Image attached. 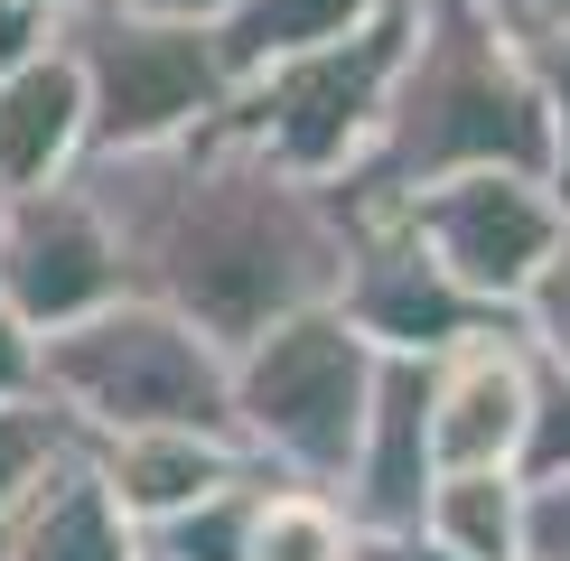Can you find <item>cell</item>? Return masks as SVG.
<instances>
[{"label":"cell","instance_id":"6da1fadb","mask_svg":"<svg viewBox=\"0 0 570 561\" xmlns=\"http://www.w3.org/2000/svg\"><path fill=\"white\" fill-rule=\"evenodd\" d=\"M76 178L122 244V291L169 299L225 356L308 299H337V272L355 244L346 197L327 178L263 159L225 122V104L178 140L85 150Z\"/></svg>","mask_w":570,"mask_h":561},{"label":"cell","instance_id":"7a4b0ae2","mask_svg":"<svg viewBox=\"0 0 570 561\" xmlns=\"http://www.w3.org/2000/svg\"><path fill=\"white\" fill-rule=\"evenodd\" d=\"M449 169L552 178V112H542L524 29L505 19V0H412L384 122L337 187L346 197H412Z\"/></svg>","mask_w":570,"mask_h":561},{"label":"cell","instance_id":"3957f363","mask_svg":"<svg viewBox=\"0 0 570 561\" xmlns=\"http://www.w3.org/2000/svg\"><path fill=\"white\" fill-rule=\"evenodd\" d=\"M38 403H57L76 431L187 421V431L234 440V356L206 327H187L169 299L112 291L104 309L38 337Z\"/></svg>","mask_w":570,"mask_h":561},{"label":"cell","instance_id":"277c9868","mask_svg":"<svg viewBox=\"0 0 570 561\" xmlns=\"http://www.w3.org/2000/svg\"><path fill=\"white\" fill-rule=\"evenodd\" d=\"M374 365H384V346L337 299H308V309L272 318L263 337L234 346V440L253 450V468L308 478L337 496L355 440H365Z\"/></svg>","mask_w":570,"mask_h":561},{"label":"cell","instance_id":"5b68a950","mask_svg":"<svg viewBox=\"0 0 570 561\" xmlns=\"http://www.w3.org/2000/svg\"><path fill=\"white\" fill-rule=\"evenodd\" d=\"M402 38H412V0H384V10H365L355 29L299 47V57L263 66V76H244V85L225 94V122L244 131L263 159L337 187L355 159H365L374 122H384Z\"/></svg>","mask_w":570,"mask_h":561},{"label":"cell","instance_id":"8992f818","mask_svg":"<svg viewBox=\"0 0 570 561\" xmlns=\"http://www.w3.org/2000/svg\"><path fill=\"white\" fill-rule=\"evenodd\" d=\"M57 47L85 76L94 150H140V140H178L234 94L216 29L197 19H159L131 0H57Z\"/></svg>","mask_w":570,"mask_h":561},{"label":"cell","instance_id":"52a82bcc","mask_svg":"<svg viewBox=\"0 0 570 561\" xmlns=\"http://www.w3.org/2000/svg\"><path fill=\"white\" fill-rule=\"evenodd\" d=\"M402 225L421 234V253L459 280L468 299H487V309H524V291L542 280V263L561 253L570 234V206L561 187L542 169H449L431 187H412V197H393Z\"/></svg>","mask_w":570,"mask_h":561},{"label":"cell","instance_id":"ba28073f","mask_svg":"<svg viewBox=\"0 0 570 561\" xmlns=\"http://www.w3.org/2000/svg\"><path fill=\"white\" fill-rule=\"evenodd\" d=\"M346 216H355V244H346V272H337V309L365 327L384 356H440L449 337L505 318V309H487V299H468L459 280L421 253V234L402 225L393 197H346Z\"/></svg>","mask_w":570,"mask_h":561},{"label":"cell","instance_id":"9c48e42d","mask_svg":"<svg viewBox=\"0 0 570 561\" xmlns=\"http://www.w3.org/2000/svg\"><path fill=\"white\" fill-rule=\"evenodd\" d=\"M122 291V244H112L104 206L85 197V178H47L0 197V299L38 327H66Z\"/></svg>","mask_w":570,"mask_h":561},{"label":"cell","instance_id":"30bf717a","mask_svg":"<svg viewBox=\"0 0 570 561\" xmlns=\"http://www.w3.org/2000/svg\"><path fill=\"white\" fill-rule=\"evenodd\" d=\"M533 346L514 318L468 327L431 356V450L440 468H514L533 421Z\"/></svg>","mask_w":570,"mask_h":561},{"label":"cell","instance_id":"8fae6325","mask_svg":"<svg viewBox=\"0 0 570 561\" xmlns=\"http://www.w3.org/2000/svg\"><path fill=\"white\" fill-rule=\"evenodd\" d=\"M440 478V450H431V356H384L374 365V403H365V440H355L346 478H337V505L355 533H393V524H421V496Z\"/></svg>","mask_w":570,"mask_h":561},{"label":"cell","instance_id":"7c38bea8","mask_svg":"<svg viewBox=\"0 0 570 561\" xmlns=\"http://www.w3.org/2000/svg\"><path fill=\"white\" fill-rule=\"evenodd\" d=\"M76 450L94 459V478L112 486V505L131 514L140 533L159 514L216 496L225 478H253V450L225 431H187V421H140V431H76Z\"/></svg>","mask_w":570,"mask_h":561},{"label":"cell","instance_id":"4fadbf2b","mask_svg":"<svg viewBox=\"0 0 570 561\" xmlns=\"http://www.w3.org/2000/svg\"><path fill=\"white\" fill-rule=\"evenodd\" d=\"M94 150V112H85V76L57 38L38 57H19L0 76V197L47 178H76V159Z\"/></svg>","mask_w":570,"mask_h":561},{"label":"cell","instance_id":"5bb4252c","mask_svg":"<svg viewBox=\"0 0 570 561\" xmlns=\"http://www.w3.org/2000/svg\"><path fill=\"white\" fill-rule=\"evenodd\" d=\"M0 561H140V524L112 505V486L94 478V459L66 440V450L47 459V478L10 505Z\"/></svg>","mask_w":570,"mask_h":561},{"label":"cell","instance_id":"9a60e30c","mask_svg":"<svg viewBox=\"0 0 570 561\" xmlns=\"http://www.w3.org/2000/svg\"><path fill=\"white\" fill-rule=\"evenodd\" d=\"M421 533L459 561H524V478L514 468H440L421 496Z\"/></svg>","mask_w":570,"mask_h":561},{"label":"cell","instance_id":"2e32d148","mask_svg":"<svg viewBox=\"0 0 570 561\" xmlns=\"http://www.w3.org/2000/svg\"><path fill=\"white\" fill-rule=\"evenodd\" d=\"M365 10H384V0H234L216 19V57H225V76L244 85V76H263V66L299 57V47L355 29Z\"/></svg>","mask_w":570,"mask_h":561},{"label":"cell","instance_id":"e0dca14e","mask_svg":"<svg viewBox=\"0 0 570 561\" xmlns=\"http://www.w3.org/2000/svg\"><path fill=\"white\" fill-rule=\"evenodd\" d=\"M244 561H355V524L327 486L308 478H263L253 496V533H244Z\"/></svg>","mask_w":570,"mask_h":561},{"label":"cell","instance_id":"ac0fdd59","mask_svg":"<svg viewBox=\"0 0 570 561\" xmlns=\"http://www.w3.org/2000/svg\"><path fill=\"white\" fill-rule=\"evenodd\" d=\"M263 478H272V468H253V478H225L216 496H197V505L159 514L140 543L169 552V561H244V533H253V496H263Z\"/></svg>","mask_w":570,"mask_h":561},{"label":"cell","instance_id":"d6986e66","mask_svg":"<svg viewBox=\"0 0 570 561\" xmlns=\"http://www.w3.org/2000/svg\"><path fill=\"white\" fill-rule=\"evenodd\" d=\"M66 440H76V421H66L57 403H38V393L0 403V524H10V505L47 478V459H57Z\"/></svg>","mask_w":570,"mask_h":561},{"label":"cell","instance_id":"ffe728a7","mask_svg":"<svg viewBox=\"0 0 570 561\" xmlns=\"http://www.w3.org/2000/svg\"><path fill=\"white\" fill-rule=\"evenodd\" d=\"M561 468H570V374L533 365V421L514 450V478H561Z\"/></svg>","mask_w":570,"mask_h":561},{"label":"cell","instance_id":"44dd1931","mask_svg":"<svg viewBox=\"0 0 570 561\" xmlns=\"http://www.w3.org/2000/svg\"><path fill=\"white\" fill-rule=\"evenodd\" d=\"M514 327H524V346H533L542 365H561V374H570V234H561V253H552V263H542V280L524 291Z\"/></svg>","mask_w":570,"mask_h":561},{"label":"cell","instance_id":"7402d4cb","mask_svg":"<svg viewBox=\"0 0 570 561\" xmlns=\"http://www.w3.org/2000/svg\"><path fill=\"white\" fill-rule=\"evenodd\" d=\"M524 57H533L542 112H552V187L570 206V29H524Z\"/></svg>","mask_w":570,"mask_h":561},{"label":"cell","instance_id":"603a6c76","mask_svg":"<svg viewBox=\"0 0 570 561\" xmlns=\"http://www.w3.org/2000/svg\"><path fill=\"white\" fill-rule=\"evenodd\" d=\"M524 561H570V468L524 478Z\"/></svg>","mask_w":570,"mask_h":561},{"label":"cell","instance_id":"cb8c5ba5","mask_svg":"<svg viewBox=\"0 0 570 561\" xmlns=\"http://www.w3.org/2000/svg\"><path fill=\"white\" fill-rule=\"evenodd\" d=\"M57 38V0H0V76Z\"/></svg>","mask_w":570,"mask_h":561},{"label":"cell","instance_id":"d4e9b609","mask_svg":"<svg viewBox=\"0 0 570 561\" xmlns=\"http://www.w3.org/2000/svg\"><path fill=\"white\" fill-rule=\"evenodd\" d=\"M19 393H38V327L0 299V403H19Z\"/></svg>","mask_w":570,"mask_h":561},{"label":"cell","instance_id":"484cf974","mask_svg":"<svg viewBox=\"0 0 570 561\" xmlns=\"http://www.w3.org/2000/svg\"><path fill=\"white\" fill-rule=\"evenodd\" d=\"M355 561H459V552L421 524H393V533H355Z\"/></svg>","mask_w":570,"mask_h":561},{"label":"cell","instance_id":"4316f807","mask_svg":"<svg viewBox=\"0 0 570 561\" xmlns=\"http://www.w3.org/2000/svg\"><path fill=\"white\" fill-rule=\"evenodd\" d=\"M131 10H159V19H197V29H216L234 0H131Z\"/></svg>","mask_w":570,"mask_h":561},{"label":"cell","instance_id":"83f0119b","mask_svg":"<svg viewBox=\"0 0 570 561\" xmlns=\"http://www.w3.org/2000/svg\"><path fill=\"white\" fill-rule=\"evenodd\" d=\"M514 29H570V0H505Z\"/></svg>","mask_w":570,"mask_h":561},{"label":"cell","instance_id":"f1b7e54d","mask_svg":"<svg viewBox=\"0 0 570 561\" xmlns=\"http://www.w3.org/2000/svg\"><path fill=\"white\" fill-rule=\"evenodd\" d=\"M140 561H169V552H150V543H140Z\"/></svg>","mask_w":570,"mask_h":561}]
</instances>
